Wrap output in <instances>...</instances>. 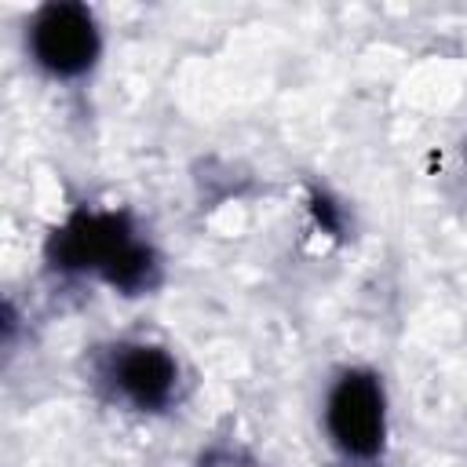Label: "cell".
<instances>
[{
	"mask_svg": "<svg viewBox=\"0 0 467 467\" xmlns=\"http://www.w3.org/2000/svg\"><path fill=\"white\" fill-rule=\"evenodd\" d=\"M40 263L58 281H88L120 299H142L164 285V252L128 204H73L44 234Z\"/></svg>",
	"mask_w": 467,
	"mask_h": 467,
	"instance_id": "obj_1",
	"label": "cell"
},
{
	"mask_svg": "<svg viewBox=\"0 0 467 467\" xmlns=\"http://www.w3.org/2000/svg\"><path fill=\"white\" fill-rule=\"evenodd\" d=\"M80 379L99 405L135 420L171 416L193 390L182 354L171 343L142 332H120L84 347Z\"/></svg>",
	"mask_w": 467,
	"mask_h": 467,
	"instance_id": "obj_2",
	"label": "cell"
},
{
	"mask_svg": "<svg viewBox=\"0 0 467 467\" xmlns=\"http://www.w3.org/2000/svg\"><path fill=\"white\" fill-rule=\"evenodd\" d=\"M321 434L343 467H379L390 445V394L372 365H339L321 394Z\"/></svg>",
	"mask_w": 467,
	"mask_h": 467,
	"instance_id": "obj_3",
	"label": "cell"
},
{
	"mask_svg": "<svg viewBox=\"0 0 467 467\" xmlns=\"http://www.w3.org/2000/svg\"><path fill=\"white\" fill-rule=\"evenodd\" d=\"M106 51L95 7L80 0H47L22 26V55L33 73L58 88H77L95 77Z\"/></svg>",
	"mask_w": 467,
	"mask_h": 467,
	"instance_id": "obj_4",
	"label": "cell"
},
{
	"mask_svg": "<svg viewBox=\"0 0 467 467\" xmlns=\"http://www.w3.org/2000/svg\"><path fill=\"white\" fill-rule=\"evenodd\" d=\"M193 467H270V463H263V460H259L252 449H244L241 441L219 438V441H212V445L201 449V456H197Z\"/></svg>",
	"mask_w": 467,
	"mask_h": 467,
	"instance_id": "obj_5",
	"label": "cell"
},
{
	"mask_svg": "<svg viewBox=\"0 0 467 467\" xmlns=\"http://www.w3.org/2000/svg\"><path fill=\"white\" fill-rule=\"evenodd\" d=\"M310 212H314V219H317V223H325V230H328V234H339V230H343V223H347L343 204H339V201H332L325 190H310Z\"/></svg>",
	"mask_w": 467,
	"mask_h": 467,
	"instance_id": "obj_6",
	"label": "cell"
},
{
	"mask_svg": "<svg viewBox=\"0 0 467 467\" xmlns=\"http://www.w3.org/2000/svg\"><path fill=\"white\" fill-rule=\"evenodd\" d=\"M463 179H467V142H463Z\"/></svg>",
	"mask_w": 467,
	"mask_h": 467,
	"instance_id": "obj_7",
	"label": "cell"
}]
</instances>
